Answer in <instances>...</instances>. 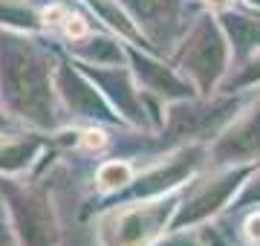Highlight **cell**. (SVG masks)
I'll return each mask as SVG.
<instances>
[{
  "label": "cell",
  "mask_w": 260,
  "mask_h": 246,
  "mask_svg": "<svg viewBox=\"0 0 260 246\" xmlns=\"http://www.w3.org/2000/svg\"><path fill=\"white\" fill-rule=\"evenodd\" d=\"M0 93L18 116L35 125L52 122L47 52L32 41L0 35Z\"/></svg>",
  "instance_id": "cell-1"
},
{
  "label": "cell",
  "mask_w": 260,
  "mask_h": 246,
  "mask_svg": "<svg viewBox=\"0 0 260 246\" xmlns=\"http://www.w3.org/2000/svg\"><path fill=\"white\" fill-rule=\"evenodd\" d=\"M0 194L6 197L15 235L23 246H58V226L52 214V203L41 189L18 186L12 180H0Z\"/></svg>",
  "instance_id": "cell-2"
},
{
  "label": "cell",
  "mask_w": 260,
  "mask_h": 246,
  "mask_svg": "<svg viewBox=\"0 0 260 246\" xmlns=\"http://www.w3.org/2000/svg\"><path fill=\"white\" fill-rule=\"evenodd\" d=\"M179 64L203 90H211V84L220 78V73L225 70V41L211 18H203L191 29L185 47L179 52Z\"/></svg>",
  "instance_id": "cell-3"
},
{
  "label": "cell",
  "mask_w": 260,
  "mask_h": 246,
  "mask_svg": "<svg viewBox=\"0 0 260 246\" xmlns=\"http://www.w3.org/2000/svg\"><path fill=\"white\" fill-rule=\"evenodd\" d=\"M168 220V203H142L113 211L102 229L107 246H142L156 235Z\"/></svg>",
  "instance_id": "cell-4"
},
{
  "label": "cell",
  "mask_w": 260,
  "mask_h": 246,
  "mask_svg": "<svg viewBox=\"0 0 260 246\" xmlns=\"http://www.w3.org/2000/svg\"><path fill=\"white\" fill-rule=\"evenodd\" d=\"M246 174H249V168H237V171H229V174H220V177H214V180L208 177V180L197 182L194 189L188 191V197L182 200L174 226L197 223V220L214 214V211L229 200V194L240 186V180L246 177Z\"/></svg>",
  "instance_id": "cell-5"
},
{
  "label": "cell",
  "mask_w": 260,
  "mask_h": 246,
  "mask_svg": "<svg viewBox=\"0 0 260 246\" xmlns=\"http://www.w3.org/2000/svg\"><path fill=\"white\" fill-rule=\"evenodd\" d=\"M257 153H260V107L254 104V110H249V116L234 122L217 139L214 157L220 162H251Z\"/></svg>",
  "instance_id": "cell-6"
},
{
  "label": "cell",
  "mask_w": 260,
  "mask_h": 246,
  "mask_svg": "<svg viewBox=\"0 0 260 246\" xmlns=\"http://www.w3.org/2000/svg\"><path fill=\"white\" fill-rule=\"evenodd\" d=\"M194 162H197V151L179 153V157H174L168 165H162V168H156V171H150L148 177H142L139 186L133 189V194H136V197H150V194H162V191L174 189L177 182H182V177H188V174H191Z\"/></svg>",
  "instance_id": "cell-7"
},
{
  "label": "cell",
  "mask_w": 260,
  "mask_h": 246,
  "mask_svg": "<svg viewBox=\"0 0 260 246\" xmlns=\"http://www.w3.org/2000/svg\"><path fill=\"white\" fill-rule=\"evenodd\" d=\"M61 87H64L67 102L73 104L81 116H107V107L102 104L99 93H95L87 81H81L78 76H73V70H70V67L61 70Z\"/></svg>",
  "instance_id": "cell-8"
},
{
  "label": "cell",
  "mask_w": 260,
  "mask_h": 246,
  "mask_svg": "<svg viewBox=\"0 0 260 246\" xmlns=\"http://www.w3.org/2000/svg\"><path fill=\"white\" fill-rule=\"evenodd\" d=\"M225 110H229L225 104H220V107H194V104L174 107V110H171L168 131L174 133V136H185V133L205 131V128L217 122V119H220V113H225Z\"/></svg>",
  "instance_id": "cell-9"
},
{
  "label": "cell",
  "mask_w": 260,
  "mask_h": 246,
  "mask_svg": "<svg viewBox=\"0 0 260 246\" xmlns=\"http://www.w3.org/2000/svg\"><path fill=\"white\" fill-rule=\"evenodd\" d=\"M90 73V70H87ZM93 76V81H99V87L102 90H107V93L116 99V104H119L121 110L130 116V119H142L139 116V107H136V93L130 90L127 84V76L121 73V70H110V73H104V70H99V73H90Z\"/></svg>",
  "instance_id": "cell-10"
},
{
  "label": "cell",
  "mask_w": 260,
  "mask_h": 246,
  "mask_svg": "<svg viewBox=\"0 0 260 246\" xmlns=\"http://www.w3.org/2000/svg\"><path fill=\"white\" fill-rule=\"evenodd\" d=\"M133 61H136V70H139L142 81L150 90H159V93H168V96H188L191 93L188 84H182L174 73H168L165 67H159V64H153L148 58H139V55H133Z\"/></svg>",
  "instance_id": "cell-11"
},
{
  "label": "cell",
  "mask_w": 260,
  "mask_h": 246,
  "mask_svg": "<svg viewBox=\"0 0 260 246\" xmlns=\"http://www.w3.org/2000/svg\"><path fill=\"white\" fill-rule=\"evenodd\" d=\"M139 23L145 20L148 26H165L174 23V12H177V0H121Z\"/></svg>",
  "instance_id": "cell-12"
},
{
  "label": "cell",
  "mask_w": 260,
  "mask_h": 246,
  "mask_svg": "<svg viewBox=\"0 0 260 246\" xmlns=\"http://www.w3.org/2000/svg\"><path fill=\"white\" fill-rule=\"evenodd\" d=\"M223 23H225V29L232 32L237 55H246L251 47H257V41H260V23L257 20L243 18V15H225Z\"/></svg>",
  "instance_id": "cell-13"
},
{
  "label": "cell",
  "mask_w": 260,
  "mask_h": 246,
  "mask_svg": "<svg viewBox=\"0 0 260 246\" xmlns=\"http://www.w3.org/2000/svg\"><path fill=\"white\" fill-rule=\"evenodd\" d=\"M35 151H38V142H3L0 145V171L23 168Z\"/></svg>",
  "instance_id": "cell-14"
},
{
  "label": "cell",
  "mask_w": 260,
  "mask_h": 246,
  "mask_svg": "<svg viewBox=\"0 0 260 246\" xmlns=\"http://www.w3.org/2000/svg\"><path fill=\"white\" fill-rule=\"evenodd\" d=\"M95 9L102 12V18H107L116 29H121L127 38H136L139 41V32H136V26H133V20H127V15H121V12H116V6H113L110 0H90Z\"/></svg>",
  "instance_id": "cell-15"
},
{
  "label": "cell",
  "mask_w": 260,
  "mask_h": 246,
  "mask_svg": "<svg viewBox=\"0 0 260 246\" xmlns=\"http://www.w3.org/2000/svg\"><path fill=\"white\" fill-rule=\"evenodd\" d=\"M124 182H130L127 162H107V165H102V171H99V186L102 189H119Z\"/></svg>",
  "instance_id": "cell-16"
},
{
  "label": "cell",
  "mask_w": 260,
  "mask_h": 246,
  "mask_svg": "<svg viewBox=\"0 0 260 246\" xmlns=\"http://www.w3.org/2000/svg\"><path fill=\"white\" fill-rule=\"evenodd\" d=\"M0 20H6V23H18V26H35V20L29 15V9H18V6H12V3H0Z\"/></svg>",
  "instance_id": "cell-17"
},
{
  "label": "cell",
  "mask_w": 260,
  "mask_h": 246,
  "mask_svg": "<svg viewBox=\"0 0 260 246\" xmlns=\"http://www.w3.org/2000/svg\"><path fill=\"white\" fill-rule=\"evenodd\" d=\"M246 235H249L254 243H260V211H257V214H251V218L246 220Z\"/></svg>",
  "instance_id": "cell-18"
},
{
  "label": "cell",
  "mask_w": 260,
  "mask_h": 246,
  "mask_svg": "<svg viewBox=\"0 0 260 246\" xmlns=\"http://www.w3.org/2000/svg\"><path fill=\"white\" fill-rule=\"evenodd\" d=\"M84 145H87V148H102L104 145V133L102 131H87L84 133Z\"/></svg>",
  "instance_id": "cell-19"
},
{
  "label": "cell",
  "mask_w": 260,
  "mask_h": 246,
  "mask_svg": "<svg viewBox=\"0 0 260 246\" xmlns=\"http://www.w3.org/2000/svg\"><path fill=\"white\" fill-rule=\"evenodd\" d=\"M211 6H223V3H229V0H208Z\"/></svg>",
  "instance_id": "cell-20"
},
{
  "label": "cell",
  "mask_w": 260,
  "mask_h": 246,
  "mask_svg": "<svg viewBox=\"0 0 260 246\" xmlns=\"http://www.w3.org/2000/svg\"><path fill=\"white\" fill-rule=\"evenodd\" d=\"M0 125H3V116H0Z\"/></svg>",
  "instance_id": "cell-21"
},
{
  "label": "cell",
  "mask_w": 260,
  "mask_h": 246,
  "mask_svg": "<svg viewBox=\"0 0 260 246\" xmlns=\"http://www.w3.org/2000/svg\"><path fill=\"white\" fill-rule=\"evenodd\" d=\"M0 237H3V235H0Z\"/></svg>",
  "instance_id": "cell-22"
}]
</instances>
